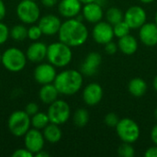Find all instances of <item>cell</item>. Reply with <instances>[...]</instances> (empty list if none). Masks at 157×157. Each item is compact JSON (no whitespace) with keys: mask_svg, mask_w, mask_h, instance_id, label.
Masks as SVG:
<instances>
[{"mask_svg":"<svg viewBox=\"0 0 157 157\" xmlns=\"http://www.w3.org/2000/svg\"><path fill=\"white\" fill-rule=\"evenodd\" d=\"M89 32L86 26L78 17L67 18L62 22L58 32L59 40L71 48L79 47L85 44L88 39Z\"/></svg>","mask_w":157,"mask_h":157,"instance_id":"1","label":"cell"},{"mask_svg":"<svg viewBox=\"0 0 157 157\" xmlns=\"http://www.w3.org/2000/svg\"><path fill=\"white\" fill-rule=\"evenodd\" d=\"M83 82L84 75L80 71L66 69L57 74L53 84L60 95L73 96L80 91L83 86Z\"/></svg>","mask_w":157,"mask_h":157,"instance_id":"2","label":"cell"},{"mask_svg":"<svg viewBox=\"0 0 157 157\" xmlns=\"http://www.w3.org/2000/svg\"><path fill=\"white\" fill-rule=\"evenodd\" d=\"M46 59L56 68H63L67 66L73 59L72 48L61 40L52 42L48 45Z\"/></svg>","mask_w":157,"mask_h":157,"instance_id":"3","label":"cell"},{"mask_svg":"<svg viewBox=\"0 0 157 157\" xmlns=\"http://www.w3.org/2000/svg\"><path fill=\"white\" fill-rule=\"evenodd\" d=\"M28 59L26 53L18 48H7L2 53L1 63L7 71L11 73H18L22 71L25 68Z\"/></svg>","mask_w":157,"mask_h":157,"instance_id":"4","label":"cell"},{"mask_svg":"<svg viewBox=\"0 0 157 157\" xmlns=\"http://www.w3.org/2000/svg\"><path fill=\"white\" fill-rule=\"evenodd\" d=\"M7 127L15 137H23L31 128L30 116L25 110H15L8 117Z\"/></svg>","mask_w":157,"mask_h":157,"instance_id":"5","label":"cell"},{"mask_svg":"<svg viewBox=\"0 0 157 157\" xmlns=\"http://www.w3.org/2000/svg\"><path fill=\"white\" fill-rule=\"evenodd\" d=\"M16 13L18 19L27 25L38 22L40 17V9L34 0H20L17 6Z\"/></svg>","mask_w":157,"mask_h":157,"instance_id":"6","label":"cell"},{"mask_svg":"<svg viewBox=\"0 0 157 157\" xmlns=\"http://www.w3.org/2000/svg\"><path fill=\"white\" fill-rule=\"evenodd\" d=\"M118 137L122 143L134 144L138 141L141 134V130L138 123L130 118L121 119L115 127Z\"/></svg>","mask_w":157,"mask_h":157,"instance_id":"7","label":"cell"},{"mask_svg":"<svg viewBox=\"0 0 157 157\" xmlns=\"http://www.w3.org/2000/svg\"><path fill=\"white\" fill-rule=\"evenodd\" d=\"M47 114L52 123L63 125L66 123L71 117V108L65 100L58 98L49 105Z\"/></svg>","mask_w":157,"mask_h":157,"instance_id":"8","label":"cell"},{"mask_svg":"<svg viewBox=\"0 0 157 157\" xmlns=\"http://www.w3.org/2000/svg\"><path fill=\"white\" fill-rule=\"evenodd\" d=\"M123 20L132 29H139L146 23L147 14L144 8L140 6H132L124 12Z\"/></svg>","mask_w":157,"mask_h":157,"instance_id":"9","label":"cell"},{"mask_svg":"<svg viewBox=\"0 0 157 157\" xmlns=\"http://www.w3.org/2000/svg\"><path fill=\"white\" fill-rule=\"evenodd\" d=\"M57 75L56 67L52 63H39L35 67L33 72L34 79L40 85H47L54 82V79Z\"/></svg>","mask_w":157,"mask_h":157,"instance_id":"10","label":"cell"},{"mask_svg":"<svg viewBox=\"0 0 157 157\" xmlns=\"http://www.w3.org/2000/svg\"><path fill=\"white\" fill-rule=\"evenodd\" d=\"M23 137L25 147L34 155L44 148L46 141L41 131L35 128H30Z\"/></svg>","mask_w":157,"mask_h":157,"instance_id":"11","label":"cell"},{"mask_svg":"<svg viewBox=\"0 0 157 157\" xmlns=\"http://www.w3.org/2000/svg\"><path fill=\"white\" fill-rule=\"evenodd\" d=\"M113 26L107 21H99L96 23L92 29V38L98 43L105 45L106 43L113 40L114 38Z\"/></svg>","mask_w":157,"mask_h":157,"instance_id":"12","label":"cell"},{"mask_svg":"<svg viewBox=\"0 0 157 157\" xmlns=\"http://www.w3.org/2000/svg\"><path fill=\"white\" fill-rule=\"evenodd\" d=\"M38 25L40 28L42 34L45 36H53L58 34L62 25L60 17L53 14H47L40 17Z\"/></svg>","mask_w":157,"mask_h":157,"instance_id":"13","label":"cell"},{"mask_svg":"<svg viewBox=\"0 0 157 157\" xmlns=\"http://www.w3.org/2000/svg\"><path fill=\"white\" fill-rule=\"evenodd\" d=\"M82 98L87 106H96L100 103L103 98V88L98 83H90L85 86L82 93Z\"/></svg>","mask_w":157,"mask_h":157,"instance_id":"14","label":"cell"},{"mask_svg":"<svg viewBox=\"0 0 157 157\" xmlns=\"http://www.w3.org/2000/svg\"><path fill=\"white\" fill-rule=\"evenodd\" d=\"M102 63V56L98 52H89L85 60L83 61L80 66V72L83 75L86 76H92L98 71L99 66Z\"/></svg>","mask_w":157,"mask_h":157,"instance_id":"15","label":"cell"},{"mask_svg":"<svg viewBox=\"0 0 157 157\" xmlns=\"http://www.w3.org/2000/svg\"><path fill=\"white\" fill-rule=\"evenodd\" d=\"M82 17L87 22L96 24L102 20L104 17L103 7L98 1L84 4L82 7Z\"/></svg>","mask_w":157,"mask_h":157,"instance_id":"16","label":"cell"},{"mask_svg":"<svg viewBox=\"0 0 157 157\" xmlns=\"http://www.w3.org/2000/svg\"><path fill=\"white\" fill-rule=\"evenodd\" d=\"M83 4L80 0H61L58 3V11L63 17L74 18L79 16Z\"/></svg>","mask_w":157,"mask_h":157,"instance_id":"17","label":"cell"},{"mask_svg":"<svg viewBox=\"0 0 157 157\" xmlns=\"http://www.w3.org/2000/svg\"><path fill=\"white\" fill-rule=\"evenodd\" d=\"M139 39L148 47L157 45V25L155 22H146L139 29Z\"/></svg>","mask_w":157,"mask_h":157,"instance_id":"18","label":"cell"},{"mask_svg":"<svg viewBox=\"0 0 157 157\" xmlns=\"http://www.w3.org/2000/svg\"><path fill=\"white\" fill-rule=\"evenodd\" d=\"M47 49L48 45H46L42 41H33L26 51V56L28 61L35 63H41L47 56Z\"/></svg>","mask_w":157,"mask_h":157,"instance_id":"19","label":"cell"},{"mask_svg":"<svg viewBox=\"0 0 157 157\" xmlns=\"http://www.w3.org/2000/svg\"><path fill=\"white\" fill-rule=\"evenodd\" d=\"M117 44L119 47V51H121L125 55L134 54L139 47L137 39L131 34L120 38Z\"/></svg>","mask_w":157,"mask_h":157,"instance_id":"20","label":"cell"},{"mask_svg":"<svg viewBox=\"0 0 157 157\" xmlns=\"http://www.w3.org/2000/svg\"><path fill=\"white\" fill-rule=\"evenodd\" d=\"M59 95H60V93L58 92V90L53 83L42 85L39 91L40 100L46 105H50L52 102H54L55 100H57Z\"/></svg>","mask_w":157,"mask_h":157,"instance_id":"21","label":"cell"},{"mask_svg":"<svg viewBox=\"0 0 157 157\" xmlns=\"http://www.w3.org/2000/svg\"><path fill=\"white\" fill-rule=\"evenodd\" d=\"M42 133L46 142L54 144L61 141L63 136V132L60 128V125L50 122L43 130Z\"/></svg>","mask_w":157,"mask_h":157,"instance_id":"22","label":"cell"},{"mask_svg":"<svg viewBox=\"0 0 157 157\" xmlns=\"http://www.w3.org/2000/svg\"><path fill=\"white\" fill-rule=\"evenodd\" d=\"M147 88H148L147 83L143 78L140 77L132 78L128 84L129 93L135 98H140L145 95Z\"/></svg>","mask_w":157,"mask_h":157,"instance_id":"23","label":"cell"},{"mask_svg":"<svg viewBox=\"0 0 157 157\" xmlns=\"http://www.w3.org/2000/svg\"><path fill=\"white\" fill-rule=\"evenodd\" d=\"M31 120V127L37 130L42 131L51 121L47 112L38 111L36 114L30 117Z\"/></svg>","mask_w":157,"mask_h":157,"instance_id":"24","label":"cell"},{"mask_svg":"<svg viewBox=\"0 0 157 157\" xmlns=\"http://www.w3.org/2000/svg\"><path fill=\"white\" fill-rule=\"evenodd\" d=\"M89 119H90L89 112L87 111V109H83V108L76 109L74 113V116H73L74 124L78 128L85 127L88 123Z\"/></svg>","mask_w":157,"mask_h":157,"instance_id":"25","label":"cell"},{"mask_svg":"<svg viewBox=\"0 0 157 157\" xmlns=\"http://www.w3.org/2000/svg\"><path fill=\"white\" fill-rule=\"evenodd\" d=\"M124 18V13L121 11V8L117 6L109 7L106 11V20L112 26L122 21Z\"/></svg>","mask_w":157,"mask_h":157,"instance_id":"26","label":"cell"},{"mask_svg":"<svg viewBox=\"0 0 157 157\" xmlns=\"http://www.w3.org/2000/svg\"><path fill=\"white\" fill-rule=\"evenodd\" d=\"M9 35L16 41H23L28 38V29L23 24H17L10 29Z\"/></svg>","mask_w":157,"mask_h":157,"instance_id":"27","label":"cell"},{"mask_svg":"<svg viewBox=\"0 0 157 157\" xmlns=\"http://www.w3.org/2000/svg\"><path fill=\"white\" fill-rule=\"evenodd\" d=\"M131 28L129 27V25L124 21H121L115 25H113V32H114V36L117 37L118 39L124 37L128 34H130L131 31Z\"/></svg>","mask_w":157,"mask_h":157,"instance_id":"28","label":"cell"},{"mask_svg":"<svg viewBox=\"0 0 157 157\" xmlns=\"http://www.w3.org/2000/svg\"><path fill=\"white\" fill-rule=\"evenodd\" d=\"M118 155L121 157H133L135 155V150L132 146V144L129 143H122L118 150Z\"/></svg>","mask_w":157,"mask_h":157,"instance_id":"29","label":"cell"},{"mask_svg":"<svg viewBox=\"0 0 157 157\" xmlns=\"http://www.w3.org/2000/svg\"><path fill=\"white\" fill-rule=\"evenodd\" d=\"M42 31L40 29V28L39 27V25H35V24H32L30 25V27L28 29V38L32 40V41H36V40H39L41 36H42Z\"/></svg>","mask_w":157,"mask_h":157,"instance_id":"30","label":"cell"},{"mask_svg":"<svg viewBox=\"0 0 157 157\" xmlns=\"http://www.w3.org/2000/svg\"><path fill=\"white\" fill-rule=\"evenodd\" d=\"M120 118L119 116L115 113V112H109L108 113L105 118H104V123L110 128H115L117 126V124L120 121Z\"/></svg>","mask_w":157,"mask_h":157,"instance_id":"31","label":"cell"},{"mask_svg":"<svg viewBox=\"0 0 157 157\" xmlns=\"http://www.w3.org/2000/svg\"><path fill=\"white\" fill-rule=\"evenodd\" d=\"M9 31V28L5 23L0 21V45H3L7 41L8 38L10 37Z\"/></svg>","mask_w":157,"mask_h":157,"instance_id":"32","label":"cell"},{"mask_svg":"<svg viewBox=\"0 0 157 157\" xmlns=\"http://www.w3.org/2000/svg\"><path fill=\"white\" fill-rule=\"evenodd\" d=\"M104 50H105L107 54L114 55L119 51V47H118L117 43H115L113 40H111V41H109V42H108V43H106L104 45Z\"/></svg>","mask_w":157,"mask_h":157,"instance_id":"33","label":"cell"},{"mask_svg":"<svg viewBox=\"0 0 157 157\" xmlns=\"http://www.w3.org/2000/svg\"><path fill=\"white\" fill-rule=\"evenodd\" d=\"M12 156L13 157H33L34 156V155L25 147V148L17 149L15 152H13Z\"/></svg>","mask_w":157,"mask_h":157,"instance_id":"34","label":"cell"},{"mask_svg":"<svg viewBox=\"0 0 157 157\" xmlns=\"http://www.w3.org/2000/svg\"><path fill=\"white\" fill-rule=\"evenodd\" d=\"M24 110H25L30 117L33 116L34 114H36L38 111H40V110H39V106H38V104L35 103V102H29V103H28V104L26 105Z\"/></svg>","mask_w":157,"mask_h":157,"instance_id":"35","label":"cell"},{"mask_svg":"<svg viewBox=\"0 0 157 157\" xmlns=\"http://www.w3.org/2000/svg\"><path fill=\"white\" fill-rule=\"evenodd\" d=\"M145 157H157V145H154L152 147H149L145 153H144Z\"/></svg>","mask_w":157,"mask_h":157,"instance_id":"36","label":"cell"},{"mask_svg":"<svg viewBox=\"0 0 157 157\" xmlns=\"http://www.w3.org/2000/svg\"><path fill=\"white\" fill-rule=\"evenodd\" d=\"M6 15V6L3 0H0V21H2Z\"/></svg>","mask_w":157,"mask_h":157,"instance_id":"37","label":"cell"},{"mask_svg":"<svg viewBox=\"0 0 157 157\" xmlns=\"http://www.w3.org/2000/svg\"><path fill=\"white\" fill-rule=\"evenodd\" d=\"M40 3L46 7H52L59 3V0H40Z\"/></svg>","mask_w":157,"mask_h":157,"instance_id":"38","label":"cell"},{"mask_svg":"<svg viewBox=\"0 0 157 157\" xmlns=\"http://www.w3.org/2000/svg\"><path fill=\"white\" fill-rule=\"evenodd\" d=\"M151 140L155 145H157V124H155L151 131Z\"/></svg>","mask_w":157,"mask_h":157,"instance_id":"39","label":"cell"},{"mask_svg":"<svg viewBox=\"0 0 157 157\" xmlns=\"http://www.w3.org/2000/svg\"><path fill=\"white\" fill-rule=\"evenodd\" d=\"M35 156L36 157H49L50 156V154H49V153H47L46 151H44V150L42 149L41 151L38 152V153L35 155Z\"/></svg>","mask_w":157,"mask_h":157,"instance_id":"40","label":"cell"},{"mask_svg":"<svg viewBox=\"0 0 157 157\" xmlns=\"http://www.w3.org/2000/svg\"><path fill=\"white\" fill-rule=\"evenodd\" d=\"M153 86H154V89L157 92V75L155 76L154 78V81H153Z\"/></svg>","mask_w":157,"mask_h":157,"instance_id":"41","label":"cell"},{"mask_svg":"<svg viewBox=\"0 0 157 157\" xmlns=\"http://www.w3.org/2000/svg\"><path fill=\"white\" fill-rule=\"evenodd\" d=\"M140 2H142L143 4H151L153 2H155V0H139Z\"/></svg>","mask_w":157,"mask_h":157,"instance_id":"42","label":"cell"},{"mask_svg":"<svg viewBox=\"0 0 157 157\" xmlns=\"http://www.w3.org/2000/svg\"><path fill=\"white\" fill-rule=\"evenodd\" d=\"M81 2H82V4L84 5V4H87V3H91V2H96V1H98V0H80Z\"/></svg>","mask_w":157,"mask_h":157,"instance_id":"43","label":"cell"},{"mask_svg":"<svg viewBox=\"0 0 157 157\" xmlns=\"http://www.w3.org/2000/svg\"><path fill=\"white\" fill-rule=\"evenodd\" d=\"M154 116H155V119L157 121V107L155 108V111H154Z\"/></svg>","mask_w":157,"mask_h":157,"instance_id":"44","label":"cell"},{"mask_svg":"<svg viewBox=\"0 0 157 157\" xmlns=\"http://www.w3.org/2000/svg\"><path fill=\"white\" fill-rule=\"evenodd\" d=\"M155 24L157 25V11L156 13H155Z\"/></svg>","mask_w":157,"mask_h":157,"instance_id":"45","label":"cell"},{"mask_svg":"<svg viewBox=\"0 0 157 157\" xmlns=\"http://www.w3.org/2000/svg\"><path fill=\"white\" fill-rule=\"evenodd\" d=\"M1 58H2V53H0V63H1Z\"/></svg>","mask_w":157,"mask_h":157,"instance_id":"46","label":"cell"},{"mask_svg":"<svg viewBox=\"0 0 157 157\" xmlns=\"http://www.w3.org/2000/svg\"><path fill=\"white\" fill-rule=\"evenodd\" d=\"M34 1H37V0H34Z\"/></svg>","mask_w":157,"mask_h":157,"instance_id":"47","label":"cell"},{"mask_svg":"<svg viewBox=\"0 0 157 157\" xmlns=\"http://www.w3.org/2000/svg\"><path fill=\"white\" fill-rule=\"evenodd\" d=\"M19 1H20V0H19Z\"/></svg>","mask_w":157,"mask_h":157,"instance_id":"48","label":"cell"}]
</instances>
